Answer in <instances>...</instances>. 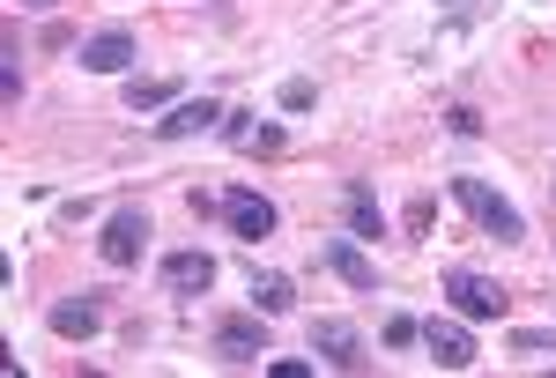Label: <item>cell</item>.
I'll list each match as a JSON object with an SVG mask.
<instances>
[{"instance_id":"cell-9","label":"cell","mask_w":556,"mask_h":378,"mask_svg":"<svg viewBox=\"0 0 556 378\" xmlns=\"http://www.w3.org/2000/svg\"><path fill=\"white\" fill-rule=\"evenodd\" d=\"M223 141L238 156H275L290 134H282V119H260V112H223Z\"/></svg>"},{"instance_id":"cell-12","label":"cell","mask_w":556,"mask_h":378,"mask_svg":"<svg viewBox=\"0 0 556 378\" xmlns=\"http://www.w3.org/2000/svg\"><path fill=\"white\" fill-rule=\"evenodd\" d=\"M83 67L89 75H127L134 67V30H97V38L83 45Z\"/></svg>"},{"instance_id":"cell-3","label":"cell","mask_w":556,"mask_h":378,"mask_svg":"<svg viewBox=\"0 0 556 378\" xmlns=\"http://www.w3.org/2000/svg\"><path fill=\"white\" fill-rule=\"evenodd\" d=\"M208 349L223 364H260L267 356V327H260V312H223L208 327Z\"/></svg>"},{"instance_id":"cell-10","label":"cell","mask_w":556,"mask_h":378,"mask_svg":"<svg viewBox=\"0 0 556 378\" xmlns=\"http://www.w3.org/2000/svg\"><path fill=\"white\" fill-rule=\"evenodd\" d=\"M208 126H223V104H215V97H178L172 112L156 119V141H193V134H208Z\"/></svg>"},{"instance_id":"cell-4","label":"cell","mask_w":556,"mask_h":378,"mask_svg":"<svg viewBox=\"0 0 556 378\" xmlns=\"http://www.w3.org/2000/svg\"><path fill=\"white\" fill-rule=\"evenodd\" d=\"M141 252H149V215L112 209L104 215V238H97V260H104V267H141Z\"/></svg>"},{"instance_id":"cell-21","label":"cell","mask_w":556,"mask_h":378,"mask_svg":"<svg viewBox=\"0 0 556 378\" xmlns=\"http://www.w3.org/2000/svg\"><path fill=\"white\" fill-rule=\"evenodd\" d=\"M0 97L23 104V60H15V45H8V67H0Z\"/></svg>"},{"instance_id":"cell-15","label":"cell","mask_w":556,"mask_h":378,"mask_svg":"<svg viewBox=\"0 0 556 378\" xmlns=\"http://www.w3.org/2000/svg\"><path fill=\"white\" fill-rule=\"evenodd\" d=\"M349 230H356V238H386V209H379V193H371L364 178L349 186Z\"/></svg>"},{"instance_id":"cell-8","label":"cell","mask_w":556,"mask_h":378,"mask_svg":"<svg viewBox=\"0 0 556 378\" xmlns=\"http://www.w3.org/2000/svg\"><path fill=\"white\" fill-rule=\"evenodd\" d=\"M164 290H172L178 304H193V297H208V290H215V252H201V245L172 252V260H164Z\"/></svg>"},{"instance_id":"cell-6","label":"cell","mask_w":556,"mask_h":378,"mask_svg":"<svg viewBox=\"0 0 556 378\" xmlns=\"http://www.w3.org/2000/svg\"><path fill=\"white\" fill-rule=\"evenodd\" d=\"M424 349H430V364H438V371H468L475 356H482L460 312H453V319H424Z\"/></svg>"},{"instance_id":"cell-13","label":"cell","mask_w":556,"mask_h":378,"mask_svg":"<svg viewBox=\"0 0 556 378\" xmlns=\"http://www.w3.org/2000/svg\"><path fill=\"white\" fill-rule=\"evenodd\" d=\"M119 97H127V112H164V104H178V75H127Z\"/></svg>"},{"instance_id":"cell-5","label":"cell","mask_w":556,"mask_h":378,"mask_svg":"<svg viewBox=\"0 0 556 378\" xmlns=\"http://www.w3.org/2000/svg\"><path fill=\"white\" fill-rule=\"evenodd\" d=\"M312 356L334 364V371H364L371 364V349H364V335L349 319H312Z\"/></svg>"},{"instance_id":"cell-23","label":"cell","mask_w":556,"mask_h":378,"mask_svg":"<svg viewBox=\"0 0 556 378\" xmlns=\"http://www.w3.org/2000/svg\"><path fill=\"white\" fill-rule=\"evenodd\" d=\"M38 8H52V0H38Z\"/></svg>"},{"instance_id":"cell-20","label":"cell","mask_w":556,"mask_h":378,"mask_svg":"<svg viewBox=\"0 0 556 378\" xmlns=\"http://www.w3.org/2000/svg\"><path fill=\"white\" fill-rule=\"evenodd\" d=\"M445 126H453L460 141H475V134H482V112H475V104H453V112H445Z\"/></svg>"},{"instance_id":"cell-17","label":"cell","mask_w":556,"mask_h":378,"mask_svg":"<svg viewBox=\"0 0 556 378\" xmlns=\"http://www.w3.org/2000/svg\"><path fill=\"white\" fill-rule=\"evenodd\" d=\"M556 349V327H519L513 335V356H549Z\"/></svg>"},{"instance_id":"cell-19","label":"cell","mask_w":556,"mask_h":378,"mask_svg":"<svg viewBox=\"0 0 556 378\" xmlns=\"http://www.w3.org/2000/svg\"><path fill=\"white\" fill-rule=\"evenodd\" d=\"M408 341H424V327H416L408 312H393V319H386V349H408Z\"/></svg>"},{"instance_id":"cell-1","label":"cell","mask_w":556,"mask_h":378,"mask_svg":"<svg viewBox=\"0 0 556 378\" xmlns=\"http://www.w3.org/2000/svg\"><path fill=\"white\" fill-rule=\"evenodd\" d=\"M453 201L482 223V238H497V245H519L527 238V223H519V209L490 186V178H453Z\"/></svg>"},{"instance_id":"cell-22","label":"cell","mask_w":556,"mask_h":378,"mask_svg":"<svg viewBox=\"0 0 556 378\" xmlns=\"http://www.w3.org/2000/svg\"><path fill=\"white\" fill-rule=\"evenodd\" d=\"M424 230H430V193H424V201H408V238H424Z\"/></svg>"},{"instance_id":"cell-2","label":"cell","mask_w":556,"mask_h":378,"mask_svg":"<svg viewBox=\"0 0 556 378\" xmlns=\"http://www.w3.org/2000/svg\"><path fill=\"white\" fill-rule=\"evenodd\" d=\"M438 290L453 297V312H460V319H505V312H513V297L497 290L490 275H475V267H445V282H438Z\"/></svg>"},{"instance_id":"cell-7","label":"cell","mask_w":556,"mask_h":378,"mask_svg":"<svg viewBox=\"0 0 556 378\" xmlns=\"http://www.w3.org/2000/svg\"><path fill=\"white\" fill-rule=\"evenodd\" d=\"M223 215H230V230H238L245 245L275 238V223H282V215H275V201H267V193H253V186H230V193H223Z\"/></svg>"},{"instance_id":"cell-11","label":"cell","mask_w":556,"mask_h":378,"mask_svg":"<svg viewBox=\"0 0 556 378\" xmlns=\"http://www.w3.org/2000/svg\"><path fill=\"white\" fill-rule=\"evenodd\" d=\"M319 260H327V267H334V275H342L349 290H379V267H371V252L356 245V238H319Z\"/></svg>"},{"instance_id":"cell-16","label":"cell","mask_w":556,"mask_h":378,"mask_svg":"<svg viewBox=\"0 0 556 378\" xmlns=\"http://www.w3.org/2000/svg\"><path fill=\"white\" fill-rule=\"evenodd\" d=\"M290 304H298L290 275H253V312H260V319H282Z\"/></svg>"},{"instance_id":"cell-14","label":"cell","mask_w":556,"mask_h":378,"mask_svg":"<svg viewBox=\"0 0 556 378\" xmlns=\"http://www.w3.org/2000/svg\"><path fill=\"white\" fill-rule=\"evenodd\" d=\"M97 327H104V312H97L89 297H60V304H52V335L60 341H89Z\"/></svg>"},{"instance_id":"cell-18","label":"cell","mask_w":556,"mask_h":378,"mask_svg":"<svg viewBox=\"0 0 556 378\" xmlns=\"http://www.w3.org/2000/svg\"><path fill=\"white\" fill-rule=\"evenodd\" d=\"M275 104H282V112H312V83H304V75H290V83L275 89Z\"/></svg>"},{"instance_id":"cell-24","label":"cell","mask_w":556,"mask_h":378,"mask_svg":"<svg viewBox=\"0 0 556 378\" xmlns=\"http://www.w3.org/2000/svg\"><path fill=\"white\" fill-rule=\"evenodd\" d=\"M549 193H556V186H549Z\"/></svg>"}]
</instances>
